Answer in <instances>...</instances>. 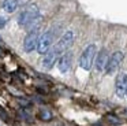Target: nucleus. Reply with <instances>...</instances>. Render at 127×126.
Here are the masks:
<instances>
[{"mask_svg": "<svg viewBox=\"0 0 127 126\" xmlns=\"http://www.w3.org/2000/svg\"><path fill=\"white\" fill-rule=\"evenodd\" d=\"M108 59H109V56H108L107 49H101V51L98 52V55H97V58H96V68L97 70L98 71L105 70L107 63H108Z\"/></svg>", "mask_w": 127, "mask_h": 126, "instance_id": "9d476101", "label": "nucleus"}, {"mask_svg": "<svg viewBox=\"0 0 127 126\" xmlns=\"http://www.w3.org/2000/svg\"><path fill=\"white\" fill-rule=\"evenodd\" d=\"M38 40H40V36H38V27H34L33 30L28 33V36L25 37L23 40V48H25L26 52H32L33 49L37 48L38 45Z\"/></svg>", "mask_w": 127, "mask_h": 126, "instance_id": "7ed1b4c3", "label": "nucleus"}, {"mask_svg": "<svg viewBox=\"0 0 127 126\" xmlns=\"http://www.w3.org/2000/svg\"><path fill=\"white\" fill-rule=\"evenodd\" d=\"M40 19V11L36 4H29L21 11L18 16V23L23 27H32L34 23H37Z\"/></svg>", "mask_w": 127, "mask_h": 126, "instance_id": "f257e3e1", "label": "nucleus"}, {"mask_svg": "<svg viewBox=\"0 0 127 126\" xmlns=\"http://www.w3.org/2000/svg\"><path fill=\"white\" fill-rule=\"evenodd\" d=\"M71 62H72V55L70 52H64L58 60V67L60 70V73H67L71 67Z\"/></svg>", "mask_w": 127, "mask_h": 126, "instance_id": "1a4fd4ad", "label": "nucleus"}, {"mask_svg": "<svg viewBox=\"0 0 127 126\" xmlns=\"http://www.w3.org/2000/svg\"><path fill=\"white\" fill-rule=\"evenodd\" d=\"M96 45L94 44H90L88 45L85 49H83L82 55L79 58V66L83 68V70L89 71L93 66V62H94V58H96Z\"/></svg>", "mask_w": 127, "mask_h": 126, "instance_id": "f03ea898", "label": "nucleus"}, {"mask_svg": "<svg viewBox=\"0 0 127 126\" xmlns=\"http://www.w3.org/2000/svg\"><path fill=\"white\" fill-rule=\"evenodd\" d=\"M60 52L56 49V47H53V48H51L49 51L47 52V54L44 55V59H42V66H44L45 68H51L53 64H55L56 60H59V58H60Z\"/></svg>", "mask_w": 127, "mask_h": 126, "instance_id": "0eeeda50", "label": "nucleus"}, {"mask_svg": "<svg viewBox=\"0 0 127 126\" xmlns=\"http://www.w3.org/2000/svg\"><path fill=\"white\" fill-rule=\"evenodd\" d=\"M52 41H53V33L52 32H45L44 34L40 36L38 45H37V51H38L40 54H47V52L51 49Z\"/></svg>", "mask_w": 127, "mask_h": 126, "instance_id": "39448f33", "label": "nucleus"}, {"mask_svg": "<svg viewBox=\"0 0 127 126\" xmlns=\"http://www.w3.org/2000/svg\"><path fill=\"white\" fill-rule=\"evenodd\" d=\"M123 58H124L123 52H120V51L113 52V54L109 56V59H108L107 67H105V73L107 74L115 73V71L119 68V66L122 64V62H123Z\"/></svg>", "mask_w": 127, "mask_h": 126, "instance_id": "20e7f679", "label": "nucleus"}, {"mask_svg": "<svg viewBox=\"0 0 127 126\" xmlns=\"http://www.w3.org/2000/svg\"><path fill=\"white\" fill-rule=\"evenodd\" d=\"M40 118H41L42 121H51L52 119V114H51L48 110H41V111H40Z\"/></svg>", "mask_w": 127, "mask_h": 126, "instance_id": "f8f14e48", "label": "nucleus"}, {"mask_svg": "<svg viewBox=\"0 0 127 126\" xmlns=\"http://www.w3.org/2000/svg\"><path fill=\"white\" fill-rule=\"evenodd\" d=\"M4 26H6V19L3 16H0V29H3Z\"/></svg>", "mask_w": 127, "mask_h": 126, "instance_id": "ddd939ff", "label": "nucleus"}, {"mask_svg": "<svg viewBox=\"0 0 127 126\" xmlns=\"http://www.w3.org/2000/svg\"><path fill=\"white\" fill-rule=\"evenodd\" d=\"M126 96H127V90H126Z\"/></svg>", "mask_w": 127, "mask_h": 126, "instance_id": "4468645a", "label": "nucleus"}, {"mask_svg": "<svg viewBox=\"0 0 127 126\" xmlns=\"http://www.w3.org/2000/svg\"><path fill=\"white\" fill-rule=\"evenodd\" d=\"M115 90H116V95H118L119 97L126 96V90H127V73H120L118 77H116Z\"/></svg>", "mask_w": 127, "mask_h": 126, "instance_id": "6e6552de", "label": "nucleus"}, {"mask_svg": "<svg viewBox=\"0 0 127 126\" xmlns=\"http://www.w3.org/2000/svg\"><path fill=\"white\" fill-rule=\"evenodd\" d=\"M18 5H19V1H18V0H4L3 1V8L7 12H14L18 8Z\"/></svg>", "mask_w": 127, "mask_h": 126, "instance_id": "9b49d317", "label": "nucleus"}, {"mask_svg": "<svg viewBox=\"0 0 127 126\" xmlns=\"http://www.w3.org/2000/svg\"><path fill=\"white\" fill-rule=\"evenodd\" d=\"M72 43H74V33H72L71 30H68V32H66L62 36V38L58 41V44H56L55 47L60 54H64V52L72 45Z\"/></svg>", "mask_w": 127, "mask_h": 126, "instance_id": "423d86ee", "label": "nucleus"}]
</instances>
